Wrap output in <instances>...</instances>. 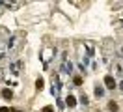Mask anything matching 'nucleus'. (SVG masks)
Here are the masks:
<instances>
[{
    "mask_svg": "<svg viewBox=\"0 0 123 112\" xmlns=\"http://www.w3.org/2000/svg\"><path fill=\"white\" fill-rule=\"evenodd\" d=\"M11 95H13V93H11L9 90H4V97H6V99H11Z\"/></svg>",
    "mask_w": 123,
    "mask_h": 112,
    "instance_id": "nucleus-3",
    "label": "nucleus"
},
{
    "mask_svg": "<svg viewBox=\"0 0 123 112\" xmlns=\"http://www.w3.org/2000/svg\"><path fill=\"white\" fill-rule=\"evenodd\" d=\"M108 108H110V110H117V105L116 103H108Z\"/></svg>",
    "mask_w": 123,
    "mask_h": 112,
    "instance_id": "nucleus-4",
    "label": "nucleus"
},
{
    "mask_svg": "<svg viewBox=\"0 0 123 112\" xmlns=\"http://www.w3.org/2000/svg\"><path fill=\"white\" fill-rule=\"evenodd\" d=\"M121 90H123V82H121Z\"/></svg>",
    "mask_w": 123,
    "mask_h": 112,
    "instance_id": "nucleus-6",
    "label": "nucleus"
},
{
    "mask_svg": "<svg viewBox=\"0 0 123 112\" xmlns=\"http://www.w3.org/2000/svg\"><path fill=\"white\" fill-rule=\"evenodd\" d=\"M65 101H67V105H69V106H75V97H73V95H69Z\"/></svg>",
    "mask_w": 123,
    "mask_h": 112,
    "instance_id": "nucleus-2",
    "label": "nucleus"
},
{
    "mask_svg": "<svg viewBox=\"0 0 123 112\" xmlns=\"http://www.w3.org/2000/svg\"><path fill=\"white\" fill-rule=\"evenodd\" d=\"M43 112H54V110H52V106H45V108H43Z\"/></svg>",
    "mask_w": 123,
    "mask_h": 112,
    "instance_id": "nucleus-5",
    "label": "nucleus"
},
{
    "mask_svg": "<svg viewBox=\"0 0 123 112\" xmlns=\"http://www.w3.org/2000/svg\"><path fill=\"white\" fill-rule=\"evenodd\" d=\"M105 84H106L108 90H114V88H116V80L110 77V75H108V77H105Z\"/></svg>",
    "mask_w": 123,
    "mask_h": 112,
    "instance_id": "nucleus-1",
    "label": "nucleus"
}]
</instances>
